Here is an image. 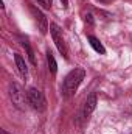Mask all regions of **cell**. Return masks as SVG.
Listing matches in <instances>:
<instances>
[{
	"mask_svg": "<svg viewBox=\"0 0 132 134\" xmlns=\"http://www.w3.org/2000/svg\"><path fill=\"white\" fill-rule=\"evenodd\" d=\"M14 59H16V66H17V70H19V73L22 75V76H28V67H27V63H25V59L19 55V53H16L14 55Z\"/></svg>",
	"mask_w": 132,
	"mask_h": 134,
	"instance_id": "cell-7",
	"label": "cell"
},
{
	"mask_svg": "<svg viewBox=\"0 0 132 134\" xmlns=\"http://www.w3.org/2000/svg\"><path fill=\"white\" fill-rule=\"evenodd\" d=\"M37 3L44 8V9H50L53 5V0H37Z\"/></svg>",
	"mask_w": 132,
	"mask_h": 134,
	"instance_id": "cell-11",
	"label": "cell"
},
{
	"mask_svg": "<svg viewBox=\"0 0 132 134\" xmlns=\"http://www.w3.org/2000/svg\"><path fill=\"white\" fill-rule=\"evenodd\" d=\"M9 98H11L13 104L17 109H25V101H28L27 94L23 92V89L17 83H11L9 84Z\"/></svg>",
	"mask_w": 132,
	"mask_h": 134,
	"instance_id": "cell-3",
	"label": "cell"
},
{
	"mask_svg": "<svg viewBox=\"0 0 132 134\" xmlns=\"http://www.w3.org/2000/svg\"><path fill=\"white\" fill-rule=\"evenodd\" d=\"M31 13H33L34 19H36V22L39 24V28H40V31L45 34L47 33V30H48V22H47V19H45V16L39 11V9H36L34 6H31Z\"/></svg>",
	"mask_w": 132,
	"mask_h": 134,
	"instance_id": "cell-6",
	"label": "cell"
},
{
	"mask_svg": "<svg viewBox=\"0 0 132 134\" xmlns=\"http://www.w3.org/2000/svg\"><path fill=\"white\" fill-rule=\"evenodd\" d=\"M86 22H89L90 25H93V19H92V14H87V16H86Z\"/></svg>",
	"mask_w": 132,
	"mask_h": 134,
	"instance_id": "cell-12",
	"label": "cell"
},
{
	"mask_svg": "<svg viewBox=\"0 0 132 134\" xmlns=\"http://www.w3.org/2000/svg\"><path fill=\"white\" fill-rule=\"evenodd\" d=\"M99 2H101V3H112L113 0H99Z\"/></svg>",
	"mask_w": 132,
	"mask_h": 134,
	"instance_id": "cell-14",
	"label": "cell"
},
{
	"mask_svg": "<svg viewBox=\"0 0 132 134\" xmlns=\"http://www.w3.org/2000/svg\"><path fill=\"white\" fill-rule=\"evenodd\" d=\"M2 134H8V133H6V131H5V130H3V131H2Z\"/></svg>",
	"mask_w": 132,
	"mask_h": 134,
	"instance_id": "cell-15",
	"label": "cell"
},
{
	"mask_svg": "<svg viewBox=\"0 0 132 134\" xmlns=\"http://www.w3.org/2000/svg\"><path fill=\"white\" fill-rule=\"evenodd\" d=\"M95 108H97V95L92 94V95L87 97V100L84 103V108H82V119H89L90 114L95 111Z\"/></svg>",
	"mask_w": 132,
	"mask_h": 134,
	"instance_id": "cell-5",
	"label": "cell"
},
{
	"mask_svg": "<svg viewBox=\"0 0 132 134\" xmlns=\"http://www.w3.org/2000/svg\"><path fill=\"white\" fill-rule=\"evenodd\" d=\"M61 2H62V5H64V8H67V6H68V2H67V0H61Z\"/></svg>",
	"mask_w": 132,
	"mask_h": 134,
	"instance_id": "cell-13",
	"label": "cell"
},
{
	"mask_svg": "<svg viewBox=\"0 0 132 134\" xmlns=\"http://www.w3.org/2000/svg\"><path fill=\"white\" fill-rule=\"evenodd\" d=\"M27 97H28V104L33 108L34 111L37 112H44L47 109V100L44 97V94L36 89V87H30L28 92H27Z\"/></svg>",
	"mask_w": 132,
	"mask_h": 134,
	"instance_id": "cell-2",
	"label": "cell"
},
{
	"mask_svg": "<svg viewBox=\"0 0 132 134\" xmlns=\"http://www.w3.org/2000/svg\"><path fill=\"white\" fill-rule=\"evenodd\" d=\"M20 45H22V47L27 50L30 61H31L33 64H36V58H34V53H33V50H31V47H30V44H28V39H27V37H20Z\"/></svg>",
	"mask_w": 132,
	"mask_h": 134,
	"instance_id": "cell-10",
	"label": "cell"
},
{
	"mask_svg": "<svg viewBox=\"0 0 132 134\" xmlns=\"http://www.w3.org/2000/svg\"><path fill=\"white\" fill-rule=\"evenodd\" d=\"M87 39H89V42H90L92 48H93L97 53H99V55H104V53H106V48H104V45L99 42V39H97L95 36H89Z\"/></svg>",
	"mask_w": 132,
	"mask_h": 134,
	"instance_id": "cell-8",
	"label": "cell"
},
{
	"mask_svg": "<svg viewBox=\"0 0 132 134\" xmlns=\"http://www.w3.org/2000/svg\"><path fill=\"white\" fill-rule=\"evenodd\" d=\"M50 33H51V37H53V42L56 44L59 53L64 56V58H68V50H67V45H65V41L62 37V30L59 28V25L56 24H51L50 25Z\"/></svg>",
	"mask_w": 132,
	"mask_h": 134,
	"instance_id": "cell-4",
	"label": "cell"
},
{
	"mask_svg": "<svg viewBox=\"0 0 132 134\" xmlns=\"http://www.w3.org/2000/svg\"><path fill=\"white\" fill-rule=\"evenodd\" d=\"M47 64H48V69H50V72L51 73H56V70H58V64H56V59H55V56H53V53L50 52V50H47Z\"/></svg>",
	"mask_w": 132,
	"mask_h": 134,
	"instance_id": "cell-9",
	"label": "cell"
},
{
	"mask_svg": "<svg viewBox=\"0 0 132 134\" xmlns=\"http://www.w3.org/2000/svg\"><path fill=\"white\" fill-rule=\"evenodd\" d=\"M84 76H86V72L82 67H75L73 70L68 72V75L64 78V83H62V97L64 98H70L75 95V92L78 91Z\"/></svg>",
	"mask_w": 132,
	"mask_h": 134,
	"instance_id": "cell-1",
	"label": "cell"
}]
</instances>
